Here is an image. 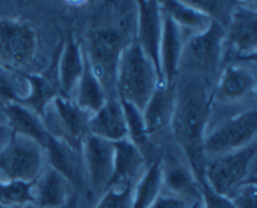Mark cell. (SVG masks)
<instances>
[{
  "mask_svg": "<svg viewBox=\"0 0 257 208\" xmlns=\"http://www.w3.org/2000/svg\"><path fill=\"white\" fill-rule=\"evenodd\" d=\"M74 93L75 104L90 115L98 112L108 100L102 84H100L98 78L95 77L94 73L90 69L89 64H88L85 55L84 70H83V74L80 77L79 82H78Z\"/></svg>",
  "mask_w": 257,
  "mask_h": 208,
  "instance_id": "25",
  "label": "cell"
},
{
  "mask_svg": "<svg viewBox=\"0 0 257 208\" xmlns=\"http://www.w3.org/2000/svg\"><path fill=\"white\" fill-rule=\"evenodd\" d=\"M73 194L70 183L50 167L33 182V199L37 208H60Z\"/></svg>",
  "mask_w": 257,
  "mask_h": 208,
  "instance_id": "18",
  "label": "cell"
},
{
  "mask_svg": "<svg viewBox=\"0 0 257 208\" xmlns=\"http://www.w3.org/2000/svg\"><path fill=\"white\" fill-rule=\"evenodd\" d=\"M85 59L102 84L108 99L117 97V72L123 45L119 33L113 28L93 30L87 39Z\"/></svg>",
  "mask_w": 257,
  "mask_h": 208,
  "instance_id": "3",
  "label": "cell"
},
{
  "mask_svg": "<svg viewBox=\"0 0 257 208\" xmlns=\"http://www.w3.org/2000/svg\"><path fill=\"white\" fill-rule=\"evenodd\" d=\"M160 78L155 65L138 43L123 48L117 72V97L143 112Z\"/></svg>",
  "mask_w": 257,
  "mask_h": 208,
  "instance_id": "2",
  "label": "cell"
},
{
  "mask_svg": "<svg viewBox=\"0 0 257 208\" xmlns=\"http://www.w3.org/2000/svg\"><path fill=\"white\" fill-rule=\"evenodd\" d=\"M226 40L236 55L255 59L257 49V13L255 9L236 7L231 12Z\"/></svg>",
  "mask_w": 257,
  "mask_h": 208,
  "instance_id": "13",
  "label": "cell"
},
{
  "mask_svg": "<svg viewBox=\"0 0 257 208\" xmlns=\"http://www.w3.org/2000/svg\"><path fill=\"white\" fill-rule=\"evenodd\" d=\"M150 208H191L190 202L177 195H160Z\"/></svg>",
  "mask_w": 257,
  "mask_h": 208,
  "instance_id": "32",
  "label": "cell"
},
{
  "mask_svg": "<svg viewBox=\"0 0 257 208\" xmlns=\"http://www.w3.org/2000/svg\"><path fill=\"white\" fill-rule=\"evenodd\" d=\"M0 208H37L33 204L27 205H14V204H0Z\"/></svg>",
  "mask_w": 257,
  "mask_h": 208,
  "instance_id": "35",
  "label": "cell"
},
{
  "mask_svg": "<svg viewBox=\"0 0 257 208\" xmlns=\"http://www.w3.org/2000/svg\"><path fill=\"white\" fill-rule=\"evenodd\" d=\"M256 132V108L230 118L210 134H206L205 153L207 160L252 144L255 143Z\"/></svg>",
  "mask_w": 257,
  "mask_h": 208,
  "instance_id": "7",
  "label": "cell"
},
{
  "mask_svg": "<svg viewBox=\"0 0 257 208\" xmlns=\"http://www.w3.org/2000/svg\"><path fill=\"white\" fill-rule=\"evenodd\" d=\"M44 152L50 168L62 174L70 183L73 189H84L87 185V174L80 150L74 149L65 142L49 134Z\"/></svg>",
  "mask_w": 257,
  "mask_h": 208,
  "instance_id": "12",
  "label": "cell"
},
{
  "mask_svg": "<svg viewBox=\"0 0 257 208\" xmlns=\"http://www.w3.org/2000/svg\"><path fill=\"white\" fill-rule=\"evenodd\" d=\"M89 135L110 143L127 139V122L119 99H108L98 112L90 115L88 122Z\"/></svg>",
  "mask_w": 257,
  "mask_h": 208,
  "instance_id": "14",
  "label": "cell"
},
{
  "mask_svg": "<svg viewBox=\"0 0 257 208\" xmlns=\"http://www.w3.org/2000/svg\"><path fill=\"white\" fill-rule=\"evenodd\" d=\"M182 30L177 24L163 14L162 38L160 47V64L162 79L167 84H175L178 68L183 58Z\"/></svg>",
  "mask_w": 257,
  "mask_h": 208,
  "instance_id": "15",
  "label": "cell"
},
{
  "mask_svg": "<svg viewBox=\"0 0 257 208\" xmlns=\"http://www.w3.org/2000/svg\"><path fill=\"white\" fill-rule=\"evenodd\" d=\"M37 34L27 22L0 18V65L22 70L29 67L37 54Z\"/></svg>",
  "mask_w": 257,
  "mask_h": 208,
  "instance_id": "5",
  "label": "cell"
},
{
  "mask_svg": "<svg viewBox=\"0 0 257 208\" xmlns=\"http://www.w3.org/2000/svg\"><path fill=\"white\" fill-rule=\"evenodd\" d=\"M13 137V130L7 123H0V152L7 147Z\"/></svg>",
  "mask_w": 257,
  "mask_h": 208,
  "instance_id": "33",
  "label": "cell"
},
{
  "mask_svg": "<svg viewBox=\"0 0 257 208\" xmlns=\"http://www.w3.org/2000/svg\"><path fill=\"white\" fill-rule=\"evenodd\" d=\"M45 152L35 140L13 134L7 147L0 152V173L7 180L35 182L44 164Z\"/></svg>",
  "mask_w": 257,
  "mask_h": 208,
  "instance_id": "6",
  "label": "cell"
},
{
  "mask_svg": "<svg viewBox=\"0 0 257 208\" xmlns=\"http://www.w3.org/2000/svg\"><path fill=\"white\" fill-rule=\"evenodd\" d=\"M87 184L94 194H103L108 189L114 169L113 143L88 135L82 148Z\"/></svg>",
  "mask_w": 257,
  "mask_h": 208,
  "instance_id": "9",
  "label": "cell"
},
{
  "mask_svg": "<svg viewBox=\"0 0 257 208\" xmlns=\"http://www.w3.org/2000/svg\"><path fill=\"white\" fill-rule=\"evenodd\" d=\"M200 185L201 194H202L203 208H235L232 202L230 200V198L213 192L205 180L201 182Z\"/></svg>",
  "mask_w": 257,
  "mask_h": 208,
  "instance_id": "30",
  "label": "cell"
},
{
  "mask_svg": "<svg viewBox=\"0 0 257 208\" xmlns=\"http://www.w3.org/2000/svg\"><path fill=\"white\" fill-rule=\"evenodd\" d=\"M255 157L256 144L252 143L238 150L211 158L205 168V182L217 194L231 197L243 183L252 180L248 179V175Z\"/></svg>",
  "mask_w": 257,
  "mask_h": 208,
  "instance_id": "4",
  "label": "cell"
},
{
  "mask_svg": "<svg viewBox=\"0 0 257 208\" xmlns=\"http://www.w3.org/2000/svg\"><path fill=\"white\" fill-rule=\"evenodd\" d=\"M162 184V157H156L138 180L137 185L133 187L131 208H150L161 195Z\"/></svg>",
  "mask_w": 257,
  "mask_h": 208,
  "instance_id": "26",
  "label": "cell"
},
{
  "mask_svg": "<svg viewBox=\"0 0 257 208\" xmlns=\"http://www.w3.org/2000/svg\"><path fill=\"white\" fill-rule=\"evenodd\" d=\"M176 93L177 87L175 84H167L165 80L158 82L152 97L143 109V119L151 138L156 133L165 129L166 125L171 124L173 110H175Z\"/></svg>",
  "mask_w": 257,
  "mask_h": 208,
  "instance_id": "17",
  "label": "cell"
},
{
  "mask_svg": "<svg viewBox=\"0 0 257 208\" xmlns=\"http://www.w3.org/2000/svg\"><path fill=\"white\" fill-rule=\"evenodd\" d=\"M162 182L173 195L202 205L200 182L188 164L175 159L167 162V164L162 162Z\"/></svg>",
  "mask_w": 257,
  "mask_h": 208,
  "instance_id": "20",
  "label": "cell"
},
{
  "mask_svg": "<svg viewBox=\"0 0 257 208\" xmlns=\"http://www.w3.org/2000/svg\"><path fill=\"white\" fill-rule=\"evenodd\" d=\"M211 97L203 88H188L181 94L176 93L172 125L176 142L187 158L190 168L198 182L205 180L207 157L205 153L206 127L210 114Z\"/></svg>",
  "mask_w": 257,
  "mask_h": 208,
  "instance_id": "1",
  "label": "cell"
},
{
  "mask_svg": "<svg viewBox=\"0 0 257 208\" xmlns=\"http://www.w3.org/2000/svg\"><path fill=\"white\" fill-rule=\"evenodd\" d=\"M45 128L49 125H55L50 130L57 129V133L53 137L63 140L74 149L82 152L83 144L87 137L89 135L88 132V122H89L90 114L80 109L74 100L65 98L63 95L57 97L49 107L45 110Z\"/></svg>",
  "mask_w": 257,
  "mask_h": 208,
  "instance_id": "8",
  "label": "cell"
},
{
  "mask_svg": "<svg viewBox=\"0 0 257 208\" xmlns=\"http://www.w3.org/2000/svg\"><path fill=\"white\" fill-rule=\"evenodd\" d=\"M113 147H114V169H113V177L109 187L119 183H133V179L146 163V158L128 138L113 143Z\"/></svg>",
  "mask_w": 257,
  "mask_h": 208,
  "instance_id": "23",
  "label": "cell"
},
{
  "mask_svg": "<svg viewBox=\"0 0 257 208\" xmlns=\"http://www.w3.org/2000/svg\"><path fill=\"white\" fill-rule=\"evenodd\" d=\"M200 208H203V205H202V207H200Z\"/></svg>",
  "mask_w": 257,
  "mask_h": 208,
  "instance_id": "36",
  "label": "cell"
},
{
  "mask_svg": "<svg viewBox=\"0 0 257 208\" xmlns=\"http://www.w3.org/2000/svg\"><path fill=\"white\" fill-rule=\"evenodd\" d=\"M255 88L256 75L250 68L230 64L221 74L216 97L221 102H236L255 92Z\"/></svg>",
  "mask_w": 257,
  "mask_h": 208,
  "instance_id": "21",
  "label": "cell"
},
{
  "mask_svg": "<svg viewBox=\"0 0 257 208\" xmlns=\"http://www.w3.org/2000/svg\"><path fill=\"white\" fill-rule=\"evenodd\" d=\"M119 102L123 107L125 122H127V138L138 148L143 157L146 158V155H151L153 152L152 138L146 127L142 112L130 103L123 102V100H119Z\"/></svg>",
  "mask_w": 257,
  "mask_h": 208,
  "instance_id": "27",
  "label": "cell"
},
{
  "mask_svg": "<svg viewBox=\"0 0 257 208\" xmlns=\"http://www.w3.org/2000/svg\"><path fill=\"white\" fill-rule=\"evenodd\" d=\"M138 4V25L136 42L157 70L160 82H162L160 64V47L162 38L163 14L160 2L155 0H141Z\"/></svg>",
  "mask_w": 257,
  "mask_h": 208,
  "instance_id": "10",
  "label": "cell"
},
{
  "mask_svg": "<svg viewBox=\"0 0 257 208\" xmlns=\"http://www.w3.org/2000/svg\"><path fill=\"white\" fill-rule=\"evenodd\" d=\"M25 79L29 84V92L27 95H23L18 103L29 108L40 118H44L50 103L63 95L58 82L57 65L42 74H25Z\"/></svg>",
  "mask_w": 257,
  "mask_h": 208,
  "instance_id": "16",
  "label": "cell"
},
{
  "mask_svg": "<svg viewBox=\"0 0 257 208\" xmlns=\"http://www.w3.org/2000/svg\"><path fill=\"white\" fill-rule=\"evenodd\" d=\"M5 115L7 124L13 130V134L30 138L44 149L50 133L37 113L19 103H9L5 107Z\"/></svg>",
  "mask_w": 257,
  "mask_h": 208,
  "instance_id": "22",
  "label": "cell"
},
{
  "mask_svg": "<svg viewBox=\"0 0 257 208\" xmlns=\"http://www.w3.org/2000/svg\"><path fill=\"white\" fill-rule=\"evenodd\" d=\"M60 208H78V195L74 193V194L72 195V198Z\"/></svg>",
  "mask_w": 257,
  "mask_h": 208,
  "instance_id": "34",
  "label": "cell"
},
{
  "mask_svg": "<svg viewBox=\"0 0 257 208\" xmlns=\"http://www.w3.org/2000/svg\"><path fill=\"white\" fill-rule=\"evenodd\" d=\"M84 70V50L82 44L70 35L63 47L57 62V74L63 97L69 98L74 93Z\"/></svg>",
  "mask_w": 257,
  "mask_h": 208,
  "instance_id": "19",
  "label": "cell"
},
{
  "mask_svg": "<svg viewBox=\"0 0 257 208\" xmlns=\"http://www.w3.org/2000/svg\"><path fill=\"white\" fill-rule=\"evenodd\" d=\"M225 40L226 28L221 23L212 20L207 29L188 40L186 47L188 60L200 70L215 72L220 65Z\"/></svg>",
  "mask_w": 257,
  "mask_h": 208,
  "instance_id": "11",
  "label": "cell"
},
{
  "mask_svg": "<svg viewBox=\"0 0 257 208\" xmlns=\"http://www.w3.org/2000/svg\"><path fill=\"white\" fill-rule=\"evenodd\" d=\"M0 97L9 100V103H18L22 98V95L15 89L10 77L8 75L7 69L3 68L2 65H0Z\"/></svg>",
  "mask_w": 257,
  "mask_h": 208,
  "instance_id": "31",
  "label": "cell"
},
{
  "mask_svg": "<svg viewBox=\"0 0 257 208\" xmlns=\"http://www.w3.org/2000/svg\"><path fill=\"white\" fill-rule=\"evenodd\" d=\"M160 7L162 14L172 19L181 30H193L196 34H198L207 29L212 22L206 13L193 7L190 2L166 0L160 3Z\"/></svg>",
  "mask_w": 257,
  "mask_h": 208,
  "instance_id": "24",
  "label": "cell"
},
{
  "mask_svg": "<svg viewBox=\"0 0 257 208\" xmlns=\"http://www.w3.org/2000/svg\"><path fill=\"white\" fill-rule=\"evenodd\" d=\"M132 198L133 183H119L110 185L94 208H131Z\"/></svg>",
  "mask_w": 257,
  "mask_h": 208,
  "instance_id": "28",
  "label": "cell"
},
{
  "mask_svg": "<svg viewBox=\"0 0 257 208\" xmlns=\"http://www.w3.org/2000/svg\"><path fill=\"white\" fill-rule=\"evenodd\" d=\"M228 198L235 208H257V187L255 179L243 183Z\"/></svg>",
  "mask_w": 257,
  "mask_h": 208,
  "instance_id": "29",
  "label": "cell"
}]
</instances>
